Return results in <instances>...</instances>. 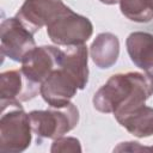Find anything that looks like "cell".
<instances>
[{
  "instance_id": "6da1fadb",
  "label": "cell",
  "mask_w": 153,
  "mask_h": 153,
  "mask_svg": "<svg viewBox=\"0 0 153 153\" xmlns=\"http://www.w3.org/2000/svg\"><path fill=\"white\" fill-rule=\"evenodd\" d=\"M153 94V78L139 72L117 73L94 93L92 103L97 111L114 117L142 105Z\"/></svg>"
},
{
  "instance_id": "7a4b0ae2",
  "label": "cell",
  "mask_w": 153,
  "mask_h": 153,
  "mask_svg": "<svg viewBox=\"0 0 153 153\" xmlns=\"http://www.w3.org/2000/svg\"><path fill=\"white\" fill-rule=\"evenodd\" d=\"M0 152L20 153L29 148L32 140V128L29 114L18 100L0 103Z\"/></svg>"
},
{
  "instance_id": "3957f363",
  "label": "cell",
  "mask_w": 153,
  "mask_h": 153,
  "mask_svg": "<svg viewBox=\"0 0 153 153\" xmlns=\"http://www.w3.org/2000/svg\"><path fill=\"white\" fill-rule=\"evenodd\" d=\"M32 131L41 139L63 136L78 126L79 110L71 102L65 106H49L47 110H33L29 112Z\"/></svg>"
},
{
  "instance_id": "277c9868",
  "label": "cell",
  "mask_w": 153,
  "mask_h": 153,
  "mask_svg": "<svg viewBox=\"0 0 153 153\" xmlns=\"http://www.w3.org/2000/svg\"><path fill=\"white\" fill-rule=\"evenodd\" d=\"M45 27L50 41L65 47L85 44L93 33L91 20L71 8L54 17Z\"/></svg>"
},
{
  "instance_id": "5b68a950",
  "label": "cell",
  "mask_w": 153,
  "mask_h": 153,
  "mask_svg": "<svg viewBox=\"0 0 153 153\" xmlns=\"http://www.w3.org/2000/svg\"><path fill=\"white\" fill-rule=\"evenodd\" d=\"M1 54L10 60L22 62L23 59L36 48L33 33L30 32L17 17L2 20L0 25Z\"/></svg>"
},
{
  "instance_id": "8992f818",
  "label": "cell",
  "mask_w": 153,
  "mask_h": 153,
  "mask_svg": "<svg viewBox=\"0 0 153 153\" xmlns=\"http://www.w3.org/2000/svg\"><path fill=\"white\" fill-rule=\"evenodd\" d=\"M62 57L63 50L57 47H36L23 59L20 69L31 81L41 85L55 69L61 67Z\"/></svg>"
},
{
  "instance_id": "52a82bcc",
  "label": "cell",
  "mask_w": 153,
  "mask_h": 153,
  "mask_svg": "<svg viewBox=\"0 0 153 153\" xmlns=\"http://www.w3.org/2000/svg\"><path fill=\"white\" fill-rule=\"evenodd\" d=\"M69 7L62 0H25L16 17L33 35Z\"/></svg>"
},
{
  "instance_id": "ba28073f",
  "label": "cell",
  "mask_w": 153,
  "mask_h": 153,
  "mask_svg": "<svg viewBox=\"0 0 153 153\" xmlns=\"http://www.w3.org/2000/svg\"><path fill=\"white\" fill-rule=\"evenodd\" d=\"M78 90L74 79L60 67L41 84L39 94L49 106L60 108L71 103Z\"/></svg>"
},
{
  "instance_id": "9c48e42d",
  "label": "cell",
  "mask_w": 153,
  "mask_h": 153,
  "mask_svg": "<svg viewBox=\"0 0 153 153\" xmlns=\"http://www.w3.org/2000/svg\"><path fill=\"white\" fill-rule=\"evenodd\" d=\"M41 85L31 81L22 69H11L0 74V103L27 102L39 92Z\"/></svg>"
},
{
  "instance_id": "30bf717a",
  "label": "cell",
  "mask_w": 153,
  "mask_h": 153,
  "mask_svg": "<svg viewBox=\"0 0 153 153\" xmlns=\"http://www.w3.org/2000/svg\"><path fill=\"white\" fill-rule=\"evenodd\" d=\"M131 62L153 78V35L143 31L131 32L126 39Z\"/></svg>"
},
{
  "instance_id": "8fae6325",
  "label": "cell",
  "mask_w": 153,
  "mask_h": 153,
  "mask_svg": "<svg viewBox=\"0 0 153 153\" xmlns=\"http://www.w3.org/2000/svg\"><path fill=\"white\" fill-rule=\"evenodd\" d=\"M88 50L85 44L67 47L63 50L61 68L76 82L79 90H84L88 82Z\"/></svg>"
},
{
  "instance_id": "7c38bea8",
  "label": "cell",
  "mask_w": 153,
  "mask_h": 153,
  "mask_svg": "<svg viewBox=\"0 0 153 153\" xmlns=\"http://www.w3.org/2000/svg\"><path fill=\"white\" fill-rule=\"evenodd\" d=\"M90 56L98 68H111L120 56L118 37L111 32H102L97 35L90 47Z\"/></svg>"
},
{
  "instance_id": "4fadbf2b",
  "label": "cell",
  "mask_w": 153,
  "mask_h": 153,
  "mask_svg": "<svg viewBox=\"0 0 153 153\" xmlns=\"http://www.w3.org/2000/svg\"><path fill=\"white\" fill-rule=\"evenodd\" d=\"M115 118L123 128L139 139L153 135V108L151 106L142 104Z\"/></svg>"
},
{
  "instance_id": "5bb4252c",
  "label": "cell",
  "mask_w": 153,
  "mask_h": 153,
  "mask_svg": "<svg viewBox=\"0 0 153 153\" xmlns=\"http://www.w3.org/2000/svg\"><path fill=\"white\" fill-rule=\"evenodd\" d=\"M120 10L124 17L135 23H148L153 19V8L146 0H120Z\"/></svg>"
},
{
  "instance_id": "9a60e30c",
  "label": "cell",
  "mask_w": 153,
  "mask_h": 153,
  "mask_svg": "<svg viewBox=\"0 0 153 153\" xmlns=\"http://www.w3.org/2000/svg\"><path fill=\"white\" fill-rule=\"evenodd\" d=\"M81 149V145L80 141L76 137H72V136H61L54 140L51 147H50V152L51 153H67V152H72V153H80Z\"/></svg>"
},
{
  "instance_id": "2e32d148",
  "label": "cell",
  "mask_w": 153,
  "mask_h": 153,
  "mask_svg": "<svg viewBox=\"0 0 153 153\" xmlns=\"http://www.w3.org/2000/svg\"><path fill=\"white\" fill-rule=\"evenodd\" d=\"M130 147H127V146H118V147H116L114 151H152L151 149V147H142V146H140L139 145V142H133V141H130V142H127Z\"/></svg>"
},
{
  "instance_id": "e0dca14e",
  "label": "cell",
  "mask_w": 153,
  "mask_h": 153,
  "mask_svg": "<svg viewBox=\"0 0 153 153\" xmlns=\"http://www.w3.org/2000/svg\"><path fill=\"white\" fill-rule=\"evenodd\" d=\"M102 4H105V5H115L117 2H120V0H99Z\"/></svg>"
},
{
  "instance_id": "ac0fdd59",
  "label": "cell",
  "mask_w": 153,
  "mask_h": 153,
  "mask_svg": "<svg viewBox=\"0 0 153 153\" xmlns=\"http://www.w3.org/2000/svg\"><path fill=\"white\" fill-rule=\"evenodd\" d=\"M146 1H147V2L149 4V6H151V7L153 8V0H146Z\"/></svg>"
},
{
  "instance_id": "d6986e66",
  "label": "cell",
  "mask_w": 153,
  "mask_h": 153,
  "mask_svg": "<svg viewBox=\"0 0 153 153\" xmlns=\"http://www.w3.org/2000/svg\"><path fill=\"white\" fill-rule=\"evenodd\" d=\"M151 149H152V151H153V146H152V147H151Z\"/></svg>"
}]
</instances>
